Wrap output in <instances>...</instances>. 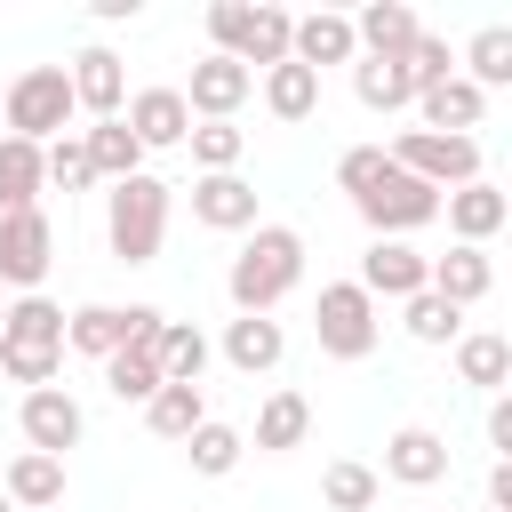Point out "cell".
<instances>
[{
    "instance_id": "cell-10",
    "label": "cell",
    "mask_w": 512,
    "mask_h": 512,
    "mask_svg": "<svg viewBox=\"0 0 512 512\" xmlns=\"http://www.w3.org/2000/svg\"><path fill=\"white\" fill-rule=\"evenodd\" d=\"M16 424H24V448H40V456H64V448H80V432H88V416H80V400H72L64 384H40V392H24Z\"/></svg>"
},
{
    "instance_id": "cell-37",
    "label": "cell",
    "mask_w": 512,
    "mask_h": 512,
    "mask_svg": "<svg viewBox=\"0 0 512 512\" xmlns=\"http://www.w3.org/2000/svg\"><path fill=\"white\" fill-rule=\"evenodd\" d=\"M184 456H192V472H200V480H224V472H232V464L248 456V432H240V424H216V416H208V424H200V432L184 440Z\"/></svg>"
},
{
    "instance_id": "cell-44",
    "label": "cell",
    "mask_w": 512,
    "mask_h": 512,
    "mask_svg": "<svg viewBox=\"0 0 512 512\" xmlns=\"http://www.w3.org/2000/svg\"><path fill=\"white\" fill-rule=\"evenodd\" d=\"M488 448H496V456H512V400H504V392L488 400Z\"/></svg>"
},
{
    "instance_id": "cell-47",
    "label": "cell",
    "mask_w": 512,
    "mask_h": 512,
    "mask_svg": "<svg viewBox=\"0 0 512 512\" xmlns=\"http://www.w3.org/2000/svg\"><path fill=\"white\" fill-rule=\"evenodd\" d=\"M0 312H8V296H0Z\"/></svg>"
},
{
    "instance_id": "cell-39",
    "label": "cell",
    "mask_w": 512,
    "mask_h": 512,
    "mask_svg": "<svg viewBox=\"0 0 512 512\" xmlns=\"http://www.w3.org/2000/svg\"><path fill=\"white\" fill-rule=\"evenodd\" d=\"M40 168H48V192H88V184H96L80 128H72V136H56V144H40Z\"/></svg>"
},
{
    "instance_id": "cell-25",
    "label": "cell",
    "mask_w": 512,
    "mask_h": 512,
    "mask_svg": "<svg viewBox=\"0 0 512 512\" xmlns=\"http://www.w3.org/2000/svg\"><path fill=\"white\" fill-rule=\"evenodd\" d=\"M456 376H464L472 392H504V384H512V344H504L496 328H464V336H456Z\"/></svg>"
},
{
    "instance_id": "cell-32",
    "label": "cell",
    "mask_w": 512,
    "mask_h": 512,
    "mask_svg": "<svg viewBox=\"0 0 512 512\" xmlns=\"http://www.w3.org/2000/svg\"><path fill=\"white\" fill-rule=\"evenodd\" d=\"M104 392H112L120 408H144V400L160 392V360H152V344H120V352L104 360Z\"/></svg>"
},
{
    "instance_id": "cell-9",
    "label": "cell",
    "mask_w": 512,
    "mask_h": 512,
    "mask_svg": "<svg viewBox=\"0 0 512 512\" xmlns=\"http://www.w3.org/2000/svg\"><path fill=\"white\" fill-rule=\"evenodd\" d=\"M176 96H184V112H192V120H232V112H240V104L256 96V72L208 48V56L192 64V80H184Z\"/></svg>"
},
{
    "instance_id": "cell-5",
    "label": "cell",
    "mask_w": 512,
    "mask_h": 512,
    "mask_svg": "<svg viewBox=\"0 0 512 512\" xmlns=\"http://www.w3.org/2000/svg\"><path fill=\"white\" fill-rule=\"evenodd\" d=\"M312 336H320V352H328V360H368V352H376V336H384L376 296H368L360 280H328V288H320V304H312Z\"/></svg>"
},
{
    "instance_id": "cell-12",
    "label": "cell",
    "mask_w": 512,
    "mask_h": 512,
    "mask_svg": "<svg viewBox=\"0 0 512 512\" xmlns=\"http://www.w3.org/2000/svg\"><path fill=\"white\" fill-rule=\"evenodd\" d=\"M440 216H448V232H456V248H488L496 232H504V216H512V200H504V184H456V192H440Z\"/></svg>"
},
{
    "instance_id": "cell-28",
    "label": "cell",
    "mask_w": 512,
    "mask_h": 512,
    "mask_svg": "<svg viewBox=\"0 0 512 512\" xmlns=\"http://www.w3.org/2000/svg\"><path fill=\"white\" fill-rule=\"evenodd\" d=\"M152 360H160V384H200V376H208V336H200L192 320H160Z\"/></svg>"
},
{
    "instance_id": "cell-27",
    "label": "cell",
    "mask_w": 512,
    "mask_h": 512,
    "mask_svg": "<svg viewBox=\"0 0 512 512\" xmlns=\"http://www.w3.org/2000/svg\"><path fill=\"white\" fill-rule=\"evenodd\" d=\"M80 144H88V168H96V184H128V176H144V144H136L120 120H96V128H80Z\"/></svg>"
},
{
    "instance_id": "cell-30",
    "label": "cell",
    "mask_w": 512,
    "mask_h": 512,
    "mask_svg": "<svg viewBox=\"0 0 512 512\" xmlns=\"http://www.w3.org/2000/svg\"><path fill=\"white\" fill-rule=\"evenodd\" d=\"M40 192H48L40 144H24V136H0V216H8V208H40Z\"/></svg>"
},
{
    "instance_id": "cell-48",
    "label": "cell",
    "mask_w": 512,
    "mask_h": 512,
    "mask_svg": "<svg viewBox=\"0 0 512 512\" xmlns=\"http://www.w3.org/2000/svg\"><path fill=\"white\" fill-rule=\"evenodd\" d=\"M488 512H496V504H488Z\"/></svg>"
},
{
    "instance_id": "cell-35",
    "label": "cell",
    "mask_w": 512,
    "mask_h": 512,
    "mask_svg": "<svg viewBox=\"0 0 512 512\" xmlns=\"http://www.w3.org/2000/svg\"><path fill=\"white\" fill-rule=\"evenodd\" d=\"M184 144H192V168H200V176H232L240 152H248V128H240V120H192Z\"/></svg>"
},
{
    "instance_id": "cell-2",
    "label": "cell",
    "mask_w": 512,
    "mask_h": 512,
    "mask_svg": "<svg viewBox=\"0 0 512 512\" xmlns=\"http://www.w3.org/2000/svg\"><path fill=\"white\" fill-rule=\"evenodd\" d=\"M168 200H176V184H160L152 168L104 192V248H112V264H152V256H160V240H168Z\"/></svg>"
},
{
    "instance_id": "cell-45",
    "label": "cell",
    "mask_w": 512,
    "mask_h": 512,
    "mask_svg": "<svg viewBox=\"0 0 512 512\" xmlns=\"http://www.w3.org/2000/svg\"><path fill=\"white\" fill-rule=\"evenodd\" d=\"M488 504H496V512H512V456H496V464H488Z\"/></svg>"
},
{
    "instance_id": "cell-4",
    "label": "cell",
    "mask_w": 512,
    "mask_h": 512,
    "mask_svg": "<svg viewBox=\"0 0 512 512\" xmlns=\"http://www.w3.org/2000/svg\"><path fill=\"white\" fill-rule=\"evenodd\" d=\"M384 152H392V168H400V176H416V184H432V192H456V184H480V176H488V168H480V136L400 128Z\"/></svg>"
},
{
    "instance_id": "cell-29",
    "label": "cell",
    "mask_w": 512,
    "mask_h": 512,
    "mask_svg": "<svg viewBox=\"0 0 512 512\" xmlns=\"http://www.w3.org/2000/svg\"><path fill=\"white\" fill-rule=\"evenodd\" d=\"M144 424H152L160 440H176V448H184V440L208 424V392H200V384H160V392L144 400Z\"/></svg>"
},
{
    "instance_id": "cell-7",
    "label": "cell",
    "mask_w": 512,
    "mask_h": 512,
    "mask_svg": "<svg viewBox=\"0 0 512 512\" xmlns=\"http://www.w3.org/2000/svg\"><path fill=\"white\" fill-rule=\"evenodd\" d=\"M352 208H360V224H368L376 240H408L416 224H432V216H440V192H432V184H416V176H400V168H384Z\"/></svg>"
},
{
    "instance_id": "cell-1",
    "label": "cell",
    "mask_w": 512,
    "mask_h": 512,
    "mask_svg": "<svg viewBox=\"0 0 512 512\" xmlns=\"http://www.w3.org/2000/svg\"><path fill=\"white\" fill-rule=\"evenodd\" d=\"M296 280H304V232H296V224H256L248 248H240L232 272H224V296H232V312H264V320H272V304H280Z\"/></svg>"
},
{
    "instance_id": "cell-24",
    "label": "cell",
    "mask_w": 512,
    "mask_h": 512,
    "mask_svg": "<svg viewBox=\"0 0 512 512\" xmlns=\"http://www.w3.org/2000/svg\"><path fill=\"white\" fill-rule=\"evenodd\" d=\"M0 344L64 352V304H48V296H8V312H0Z\"/></svg>"
},
{
    "instance_id": "cell-46",
    "label": "cell",
    "mask_w": 512,
    "mask_h": 512,
    "mask_svg": "<svg viewBox=\"0 0 512 512\" xmlns=\"http://www.w3.org/2000/svg\"><path fill=\"white\" fill-rule=\"evenodd\" d=\"M0 512H16V504H8V496H0Z\"/></svg>"
},
{
    "instance_id": "cell-42",
    "label": "cell",
    "mask_w": 512,
    "mask_h": 512,
    "mask_svg": "<svg viewBox=\"0 0 512 512\" xmlns=\"http://www.w3.org/2000/svg\"><path fill=\"white\" fill-rule=\"evenodd\" d=\"M384 168H392V152H384V144H352V152L336 160V184H344V192L360 200V192H368V184H376Z\"/></svg>"
},
{
    "instance_id": "cell-26",
    "label": "cell",
    "mask_w": 512,
    "mask_h": 512,
    "mask_svg": "<svg viewBox=\"0 0 512 512\" xmlns=\"http://www.w3.org/2000/svg\"><path fill=\"white\" fill-rule=\"evenodd\" d=\"M288 8H272V0H256L248 8V32H240V48H232V64H248V72H272V64H288Z\"/></svg>"
},
{
    "instance_id": "cell-15",
    "label": "cell",
    "mask_w": 512,
    "mask_h": 512,
    "mask_svg": "<svg viewBox=\"0 0 512 512\" xmlns=\"http://www.w3.org/2000/svg\"><path fill=\"white\" fill-rule=\"evenodd\" d=\"M352 56H360V40H352V16H336V8H312V16H296V24H288V64L320 72V64H352Z\"/></svg>"
},
{
    "instance_id": "cell-18",
    "label": "cell",
    "mask_w": 512,
    "mask_h": 512,
    "mask_svg": "<svg viewBox=\"0 0 512 512\" xmlns=\"http://www.w3.org/2000/svg\"><path fill=\"white\" fill-rule=\"evenodd\" d=\"M424 288H432V296H448V304L464 312V304H480V296L496 288V264H488V248H448V256H432V264H424Z\"/></svg>"
},
{
    "instance_id": "cell-34",
    "label": "cell",
    "mask_w": 512,
    "mask_h": 512,
    "mask_svg": "<svg viewBox=\"0 0 512 512\" xmlns=\"http://www.w3.org/2000/svg\"><path fill=\"white\" fill-rule=\"evenodd\" d=\"M264 112H272V120H312V112H320V72L272 64V72H264Z\"/></svg>"
},
{
    "instance_id": "cell-16",
    "label": "cell",
    "mask_w": 512,
    "mask_h": 512,
    "mask_svg": "<svg viewBox=\"0 0 512 512\" xmlns=\"http://www.w3.org/2000/svg\"><path fill=\"white\" fill-rule=\"evenodd\" d=\"M192 224L208 232H256V184L232 168V176H192Z\"/></svg>"
},
{
    "instance_id": "cell-8",
    "label": "cell",
    "mask_w": 512,
    "mask_h": 512,
    "mask_svg": "<svg viewBox=\"0 0 512 512\" xmlns=\"http://www.w3.org/2000/svg\"><path fill=\"white\" fill-rule=\"evenodd\" d=\"M48 264H56V224H48L40 208H8V216H0V288L40 296Z\"/></svg>"
},
{
    "instance_id": "cell-14",
    "label": "cell",
    "mask_w": 512,
    "mask_h": 512,
    "mask_svg": "<svg viewBox=\"0 0 512 512\" xmlns=\"http://www.w3.org/2000/svg\"><path fill=\"white\" fill-rule=\"evenodd\" d=\"M376 480H400V488L448 480V440H440L432 424H400V432L384 440V472H376Z\"/></svg>"
},
{
    "instance_id": "cell-36",
    "label": "cell",
    "mask_w": 512,
    "mask_h": 512,
    "mask_svg": "<svg viewBox=\"0 0 512 512\" xmlns=\"http://www.w3.org/2000/svg\"><path fill=\"white\" fill-rule=\"evenodd\" d=\"M464 80L488 96V88H512V24H488V32H472V48H464Z\"/></svg>"
},
{
    "instance_id": "cell-17",
    "label": "cell",
    "mask_w": 512,
    "mask_h": 512,
    "mask_svg": "<svg viewBox=\"0 0 512 512\" xmlns=\"http://www.w3.org/2000/svg\"><path fill=\"white\" fill-rule=\"evenodd\" d=\"M424 264H432V256H416L408 240H368V256H360V288H368L376 304H408V296L424 288Z\"/></svg>"
},
{
    "instance_id": "cell-20",
    "label": "cell",
    "mask_w": 512,
    "mask_h": 512,
    "mask_svg": "<svg viewBox=\"0 0 512 512\" xmlns=\"http://www.w3.org/2000/svg\"><path fill=\"white\" fill-rule=\"evenodd\" d=\"M416 8L408 0H368L360 16H352V40H360V56H408L416 48Z\"/></svg>"
},
{
    "instance_id": "cell-31",
    "label": "cell",
    "mask_w": 512,
    "mask_h": 512,
    "mask_svg": "<svg viewBox=\"0 0 512 512\" xmlns=\"http://www.w3.org/2000/svg\"><path fill=\"white\" fill-rule=\"evenodd\" d=\"M304 432H312V400H304V392H272V400L256 408V448H264V456L304 448Z\"/></svg>"
},
{
    "instance_id": "cell-23",
    "label": "cell",
    "mask_w": 512,
    "mask_h": 512,
    "mask_svg": "<svg viewBox=\"0 0 512 512\" xmlns=\"http://www.w3.org/2000/svg\"><path fill=\"white\" fill-rule=\"evenodd\" d=\"M352 96L368 112H408L416 104V80H408L400 56H352Z\"/></svg>"
},
{
    "instance_id": "cell-21",
    "label": "cell",
    "mask_w": 512,
    "mask_h": 512,
    "mask_svg": "<svg viewBox=\"0 0 512 512\" xmlns=\"http://www.w3.org/2000/svg\"><path fill=\"white\" fill-rule=\"evenodd\" d=\"M480 112H488V96H480V88H472L464 72L416 96V120H424L432 136H472V128H480Z\"/></svg>"
},
{
    "instance_id": "cell-33",
    "label": "cell",
    "mask_w": 512,
    "mask_h": 512,
    "mask_svg": "<svg viewBox=\"0 0 512 512\" xmlns=\"http://www.w3.org/2000/svg\"><path fill=\"white\" fill-rule=\"evenodd\" d=\"M376 496H384V480H376V464H360V456H336V464L320 472V504H328V512H376Z\"/></svg>"
},
{
    "instance_id": "cell-22",
    "label": "cell",
    "mask_w": 512,
    "mask_h": 512,
    "mask_svg": "<svg viewBox=\"0 0 512 512\" xmlns=\"http://www.w3.org/2000/svg\"><path fill=\"white\" fill-rule=\"evenodd\" d=\"M280 352H288V336H280V320H264V312H240V320L224 328V360H232L240 376H272Z\"/></svg>"
},
{
    "instance_id": "cell-40",
    "label": "cell",
    "mask_w": 512,
    "mask_h": 512,
    "mask_svg": "<svg viewBox=\"0 0 512 512\" xmlns=\"http://www.w3.org/2000/svg\"><path fill=\"white\" fill-rule=\"evenodd\" d=\"M400 64H408L416 96H424V88H440V80H456V56H448V40H440V32H416V48H408Z\"/></svg>"
},
{
    "instance_id": "cell-19",
    "label": "cell",
    "mask_w": 512,
    "mask_h": 512,
    "mask_svg": "<svg viewBox=\"0 0 512 512\" xmlns=\"http://www.w3.org/2000/svg\"><path fill=\"white\" fill-rule=\"evenodd\" d=\"M0 496H8L16 512H48V504H64V456H40V448L8 456V472H0Z\"/></svg>"
},
{
    "instance_id": "cell-38",
    "label": "cell",
    "mask_w": 512,
    "mask_h": 512,
    "mask_svg": "<svg viewBox=\"0 0 512 512\" xmlns=\"http://www.w3.org/2000/svg\"><path fill=\"white\" fill-rule=\"evenodd\" d=\"M400 328H408L416 344H456V336H464V312H456L448 296H432V288H416V296L400 304Z\"/></svg>"
},
{
    "instance_id": "cell-11",
    "label": "cell",
    "mask_w": 512,
    "mask_h": 512,
    "mask_svg": "<svg viewBox=\"0 0 512 512\" xmlns=\"http://www.w3.org/2000/svg\"><path fill=\"white\" fill-rule=\"evenodd\" d=\"M120 128H128L144 152H176V144L192 136V112H184L176 88H136V96L120 104Z\"/></svg>"
},
{
    "instance_id": "cell-41",
    "label": "cell",
    "mask_w": 512,
    "mask_h": 512,
    "mask_svg": "<svg viewBox=\"0 0 512 512\" xmlns=\"http://www.w3.org/2000/svg\"><path fill=\"white\" fill-rule=\"evenodd\" d=\"M56 368H64V352H32V344H0V376H8V384H24V392H40V384H56Z\"/></svg>"
},
{
    "instance_id": "cell-13",
    "label": "cell",
    "mask_w": 512,
    "mask_h": 512,
    "mask_svg": "<svg viewBox=\"0 0 512 512\" xmlns=\"http://www.w3.org/2000/svg\"><path fill=\"white\" fill-rule=\"evenodd\" d=\"M64 80H72V104H80L88 120H120V104H128V72H120L112 48H80V56L64 64Z\"/></svg>"
},
{
    "instance_id": "cell-6",
    "label": "cell",
    "mask_w": 512,
    "mask_h": 512,
    "mask_svg": "<svg viewBox=\"0 0 512 512\" xmlns=\"http://www.w3.org/2000/svg\"><path fill=\"white\" fill-rule=\"evenodd\" d=\"M160 320H168L160 304H80V312H64V344L88 360H112L120 344H152Z\"/></svg>"
},
{
    "instance_id": "cell-3",
    "label": "cell",
    "mask_w": 512,
    "mask_h": 512,
    "mask_svg": "<svg viewBox=\"0 0 512 512\" xmlns=\"http://www.w3.org/2000/svg\"><path fill=\"white\" fill-rule=\"evenodd\" d=\"M72 120H80V104H72L64 64H24V72L8 80V96H0V136L56 144V136H72Z\"/></svg>"
},
{
    "instance_id": "cell-43",
    "label": "cell",
    "mask_w": 512,
    "mask_h": 512,
    "mask_svg": "<svg viewBox=\"0 0 512 512\" xmlns=\"http://www.w3.org/2000/svg\"><path fill=\"white\" fill-rule=\"evenodd\" d=\"M240 32H248V0H216V8H208V40H216V56H232Z\"/></svg>"
}]
</instances>
